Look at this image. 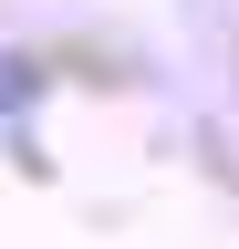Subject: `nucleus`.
<instances>
[{"instance_id": "1", "label": "nucleus", "mask_w": 239, "mask_h": 249, "mask_svg": "<svg viewBox=\"0 0 239 249\" xmlns=\"http://www.w3.org/2000/svg\"><path fill=\"white\" fill-rule=\"evenodd\" d=\"M42 93H52V62H42V52H11V42H0V124H21V114L42 104Z\"/></svg>"}]
</instances>
